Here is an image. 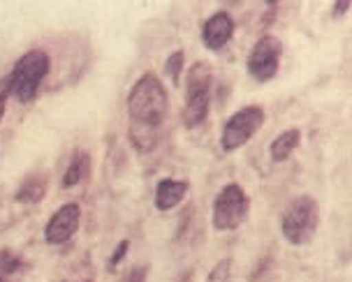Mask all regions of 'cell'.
Returning <instances> with one entry per match:
<instances>
[{
  "label": "cell",
  "instance_id": "9c48e42d",
  "mask_svg": "<svg viewBox=\"0 0 352 282\" xmlns=\"http://www.w3.org/2000/svg\"><path fill=\"white\" fill-rule=\"evenodd\" d=\"M232 35H234V19H232L228 12H216L213 16L206 19V23L202 28V42L211 51L223 49L232 40Z\"/></svg>",
  "mask_w": 352,
  "mask_h": 282
},
{
  "label": "cell",
  "instance_id": "8992f818",
  "mask_svg": "<svg viewBox=\"0 0 352 282\" xmlns=\"http://www.w3.org/2000/svg\"><path fill=\"white\" fill-rule=\"evenodd\" d=\"M264 125V109L257 104L243 106L239 109L234 116L228 118V123L223 125V134H220V146L223 150H232L241 148L243 143H248L255 137V132Z\"/></svg>",
  "mask_w": 352,
  "mask_h": 282
},
{
  "label": "cell",
  "instance_id": "9a60e30c",
  "mask_svg": "<svg viewBox=\"0 0 352 282\" xmlns=\"http://www.w3.org/2000/svg\"><path fill=\"white\" fill-rule=\"evenodd\" d=\"M21 266V257L14 255L12 250H3L0 252V275H12Z\"/></svg>",
  "mask_w": 352,
  "mask_h": 282
},
{
  "label": "cell",
  "instance_id": "6da1fadb",
  "mask_svg": "<svg viewBox=\"0 0 352 282\" xmlns=\"http://www.w3.org/2000/svg\"><path fill=\"white\" fill-rule=\"evenodd\" d=\"M169 109L167 91L162 81L153 72H146L137 84L130 89L128 95V114L135 125H146V128H160Z\"/></svg>",
  "mask_w": 352,
  "mask_h": 282
},
{
  "label": "cell",
  "instance_id": "52a82bcc",
  "mask_svg": "<svg viewBox=\"0 0 352 282\" xmlns=\"http://www.w3.org/2000/svg\"><path fill=\"white\" fill-rule=\"evenodd\" d=\"M283 56V45L278 37L262 35L255 42L253 51L248 56V72L255 81H269L276 77Z\"/></svg>",
  "mask_w": 352,
  "mask_h": 282
},
{
  "label": "cell",
  "instance_id": "7a4b0ae2",
  "mask_svg": "<svg viewBox=\"0 0 352 282\" xmlns=\"http://www.w3.org/2000/svg\"><path fill=\"white\" fill-rule=\"evenodd\" d=\"M318 224H320L318 202L313 197H308V194H301V197L292 199L280 218V231L292 246H304V243L311 241L318 231Z\"/></svg>",
  "mask_w": 352,
  "mask_h": 282
},
{
  "label": "cell",
  "instance_id": "e0dca14e",
  "mask_svg": "<svg viewBox=\"0 0 352 282\" xmlns=\"http://www.w3.org/2000/svg\"><path fill=\"white\" fill-rule=\"evenodd\" d=\"M181 70H184V51H174L165 62V72L172 77V81H179Z\"/></svg>",
  "mask_w": 352,
  "mask_h": 282
},
{
  "label": "cell",
  "instance_id": "30bf717a",
  "mask_svg": "<svg viewBox=\"0 0 352 282\" xmlns=\"http://www.w3.org/2000/svg\"><path fill=\"white\" fill-rule=\"evenodd\" d=\"M186 192H188V183H184V180L162 178L158 187H155V206H158V211L174 209L176 204H181Z\"/></svg>",
  "mask_w": 352,
  "mask_h": 282
},
{
  "label": "cell",
  "instance_id": "4fadbf2b",
  "mask_svg": "<svg viewBox=\"0 0 352 282\" xmlns=\"http://www.w3.org/2000/svg\"><path fill=\"white\" fill-rule=\"evenodd\" d=\"M88 169H91V158H88L86 153H77L70 162V167H67L65 172V178H63V187H74L77 183L86 178Z\"/></svg>",
  "mask_w": 352,
  "mask_h": 282
},
{
  "label": "cell",
  "instance_id": "7c38bea8",
  "mask_svg": "<svg viewBox=\"0 0 352 282\" xmlns=\"http://www.w3.org/2000/svg\"><path fill=\"white\" fill-rule=\"evenodd\" d=\"M47 176H30L23 180V185L19 187V192H16V202H21V204H37L40 199L47 194Z\"/></svg>",
  "mask_w": 352,
  "mask_h": 282
},
{
  "label": "cell",
  "instance_id": "5b68a950",
  "mask_svg": "<svg viewBox=\"0 0 352 282\" xmlns=\"http://www.w3.org/2000/svg\"><path fill=\"white\" fill-rule=\"evenodd\" d=\"M250 199L246 190L236 183L225 185L218 192L216 202H213V227L218 231H232L239 229L248 218Z\"/></svg>",
  "mask_w": 352,
  "mask_h": 282
},
{
  "label": "cell",
  "instance_id": "8fae6325",
  "mask_svg": "<svg viewBox=\"0 0 352 282\" xmlns=\"http://www.w3.org/2000/svg\"><path fill=\"white\" fill-rule=\"evenodd\" d=\"M299 141H301V132L297 128H290V130H285V132H280L272 143V160L285 162L294 153V148L299 146Z\"/></svg>",
  "mask_w": 352,
  "mask_h": 282
},
{
  "label": "cell",
  "instance_id": "277c9868",
  "mask_svg": "<svg viewBox=\"0 0 352 282\" xmlns=\"http://www.w3.org/2000/svg\"><path fill=\"white\" fill-rule=\"evenodd\" d=\"M209 93H211V65L209 62H195L188 70L186 79V106L184 123L188 128L199 125L209 114Z\"/></svg>",
  "mask_w": 352,
  "mask_h": 282
},
{
  "label": "cell",
  "instance_id": "3957f363",
  "mask_svg": "<svg viewBox=\"0 0 352 282\" xmlns=\"http://www.w3.org/2000/svg\"><path fill=\"white\" fill-rule=\"evenodd\" d=\"M47 74H49L47 54L40 51V49H33V51L23 54L21 58L16 60L14 70L10 74L12 95H14L19 102H33L37 91H40V84Z\"/></svg>",
  "mask_w": 352,
  "mask_h": 282
},
{
  "label": "cell",
  "instance_id": "d6986e66",
  "mask_svg": "<svg viewBox=\"0 0 352 282\" xmlns=\"http://www.w3.org/2000/svg\"><path fill=\"white\" fill-rule=\"evenodd\" d=\"M128 252V241H121L118 243V248L114 250V255L109 257V268H114V266H118V261L123 259V255Z\"/></svg>",
  "mask_w": 352,
  "mask_h": 282
},
{
  "label": "cell",
  "instance_id": "ac0fdd59",
  "mask_svg": "<svg viewBox=\"0 0 352 282\" xmlns=\"http://www.w3.org/2000/svg\"><path fill=\"white\" fill-rule=\"evenodd\" d=\"M10 95H12V81H10V77H5V79H0V121H3Z\"/></svg>",
  "mask_w": 352,
  "mask_h": 282
},
{
  "label": "cell",
  "instance_id": "ba28073f",
  "mask_svg": "<svg viewBox=\"0 0 352 282\" xmlns=\"http://www.w3.org/2000/svg\"><path fill=\"white\" fill-rule=\"evenodd\" d=\"M79 218L81 209L79 204H65L63 209H58L49 220L47 229H44V238H47L52 246H60L70 238L79 227Z\"/></svg>",
  "mask_w": 352,
  "mask_h": 282
},
{
  "label": "cell",
  "instance_id": "2e32d148",
  "mask_svg": "<svg viewBox=\"0 0 352 282\" xmlns=\"http://www.w3.org/2000/svg\"><path fill=\"white\" fill-rule=\"evenodd\" d=\"M230 273H232V261L230 259H220L213 271L209 273L206 282H230Z\"/></svg>",
  "mask_w": 352,
  "mask_h": 282
},
{
  "label": "cell",
  "instance_id": "7402d4cb",
  "mask_svg": "<svg viewBox=\"0 0 352 282\" xmlns=\"http://www.w3.org/2000/svg\"><path fill=\"white\" fill-rule=\"evenodd\" d=\"M0 282H8V280H5V275H0Z\"/></svg>",
  "mask_w": 352,
  "mask_h": 282
},
{
  "label": "cell",
  "instance_id": "44dd1931",
  "mask_svg": "<svg viewBox=\"0 0 352 282\" xmlns=\"http://www.w3.org/2000/svg\"><path fill=\"white\" fill-rule=\"evenodd\" d=\"M350 10V3H338V5H334V14L336 16H341L343 12H348Z\"/></svg>",
  "mask_w": 352,
  "mask_h": 282
},
{
  "label": "cell",
  "instance_id": "5bb4252c",
  "mask_svg": "<svg viewBox=\"0 0 352 282\" xmlns=\"http://www.w3.org/2000/svg\"><path fill=\"white\" fill-rule=\"evenodd\" d=\"M130 139L135 143L137 150L146 153V150H153L155 141H158V130L155 128H146V125H135L130 128Z\"/></svg>",
  "mask_w": 352,
  "mask_h": 282
},
{
  "label": "cell",
  "instance_id": "ffe728a7",
  "mask_svg": "<svg viewBox=\"0 0 352 282\" xmlns=\"http://www.w3.org/2000/svg\"><path fill=\"white\" fill-rule=\"evenodd\" d=\"M123 282H146V268H132V271L125 275Z\"/></svg>",
  "mask_w": 352,
  "mask_h": 282
}]
</instances>
